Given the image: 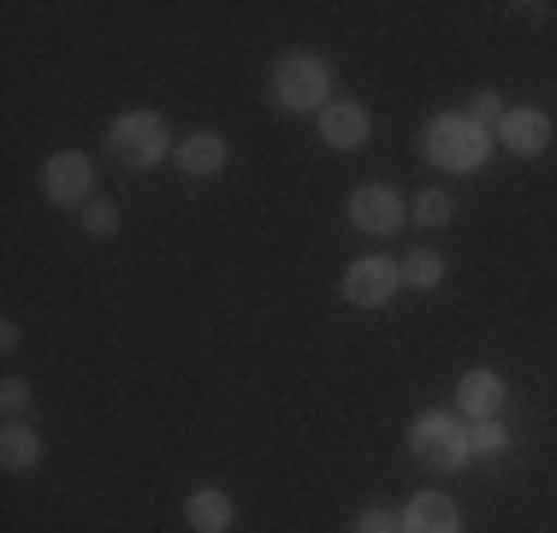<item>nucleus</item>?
Masks as SVG:
<instances>
[{
    "label": "nucleus",
    "mask_w": 557,
    "mask_h": 533,
    "mask_svg": "<svg viewBox=\"0 0 557 533\" xmlns=\"http://www.w3.org/2000/svg\"><path fill=\"white\" fill-rule=\"evenodd\" d=\"M421 149L440 172H481L486 154H493V131H481L469 113H440L421 137Z\"/></svg>",
    "instance_id": "f257e3e1"
},
{
    "label": "nucleus",
    "mask_w": 557,
    "mask_h": 533,
    "mask_svg": "<svg viewBox=\"0 0 557 533\" xmlns=\"http://www.w3.org/2000/svg\"><path fill=\"white\" fill-rule=\"evenodd\" d=\"M326 96H333V65L321 53H285L273 65V101L285 113H326L333 107Z\"/></svg>",
    "instance_id": "f03ea898"
},
{
    "label": "nucleus",
    "mask_w": 557,
    "mask_h": 533,
    "mask_svg": "<svg viewBox=\"0 0 557 533\" xmlns=\"http://www.w3.org/2000/svg\"><path fill=\"white\" fill-rule=\"evenodd\" d=\"M409 450H416L421 469H433V474H457L462 462L474 457V450H469V421L450 416V409H428V416L409 426Z\"/></svg>",
    "instance_id": "7ed1b4c3"
},
{
    "label": "nucleus",
    "mask_w": 557,
    "mask_h": 533,
    "mask_svg": "<svg viewBox=\"0 0 557 533\" xmlns=\"http://www.w3.org/2000/svg\"><path fill=\"white\" fill-rule=\"evenodd\" d=\"M108 154L119 160V166H131V172L161 166V160L172 154L166 119L161 113H125V119H113V125H108Z\"/></svg>",
    "instance_id": "20e7f679"
},
{
    "label": "nucleus",
    "mask_w": 557,
    "mask_h": 533,
    "mask_svg": "<svg viewBox=\"0 0 557 533\" xmlns=\"http://www.w3.org/2000/svg\"><path fill=\"white\" fill-rule=\"evenodd\" d=\"M404 220H409V202L392 190V184H356V190H350V225H356V232L392 237Z\"/></svg>",
    "instance_id": "39448f33"
},
{
    "label": "nucleus",
    "mask_w": 557,
    "mask_h": 533,
    "mask_svg": "<svg viewBox=\"0 0 557 533\" xmlns=\"http://www.w3.org/2000/svg\"><path fill=\"white\" fill-rule=\"evenodd\" d=\"M42 190H48V202H60V208H89V196H96V166H89V154H77V149L54 154L42 166Z\"/></svg>",
    "instance_id": "423d86ee"
},
{
    "label": "nucleus",
    "mask_w": 557,
    "mask_h": 533,
    "mask_svg": "<svg viewBox=\"0 0 557 533\" xmlns=\"http://www.w3.org/2000/svg\"><path fill=\"white\" fill-rule=\"evenodd\" d=\"M397 285H404V266H392L386 256H362L344 273V297H350L356 309H386L397 297Z\"/></svg>",
    "instance_id": "0eeeda50"
},
{
    "label": "nucleus",
    "mask_w": 557,
    "mask_h": 533,
    "mask_svg": "<svg viewBox=\"0 0 557 533\" xmlns=\"http://www.w3.org/2000/svg\"><path fill=\"white\" fill-rule=\"evenodd\" d=\"M493 142L498 149H510V154H546L552 149V119L540 113V107H510L504 113V125L493 131Z\"/></svg>",
    "instance_id": "6e6552de"
},
{
    "label": "nucleus",
    "mask_w": 557,
    "mask_h": 533,
    "mask_svg": "<svg viewBox=\"0 0 557 533\" xmlns=\"http://www.w3.org/2000/svg\"><path fill=\"white\" fill-rule=\"evenodd\" d=\"M504 404H510V392H504V380H498L493 368H469V373L457 380V409H462V421H498Z\"/></svg>",
    "instance_id": "1a4fd4ad"
},
{
    "label": "nucleus",
    "mask_w": 557,
    "mask_h": 533,
    "mask_svg": "<svg viewBox=\"0 0 557 533\" xmlns=\"http://www.w3.org/2000/svg\"><path fill=\"white\" fill-rule=\"evenodd\" d=\"M397 522H404V533H462V510L445 492H421V498H409V510Z\"/></svg>",
    "instance_id": "9d476101"
},
{
    "label": "nucleus",
    "mask_w": 557,
    "mask_h": 533,
    "mask_svg": "<svg viewBox=\"0 0 557 533\" xmlns=\"http://www.w3.org/2000/svg\"><path fill=\"white\" fill-rule=\"evenodd\" d=\"M321 142H333V149H362L368 142V107L362 101H333L321 113Z\"/></svg>",
    "instance_id": "9b49d317"
},
{
    "label": "nucleus",
    "mask_w": 557,
    "mask_h": 533,
    "mask_svg": "<svg viewBox=\"0 0 557 533\" xmlns=\"http://www.w3.org/2000/svg\"><path fill=\"white\" fill-rule=\"evenodd\" d=\"M184 522H190L196 533H225L237 522V504L225 498L220 486H202V492H190V498H184Z\"/></svg>",
    "instance_id": "f8f14e48"
},
{
    "label": "nucleus",
    "mask_w": 557,
    "mask_h": 533,
    "mask_svg": "<svg viewBox=\"0 0 557 533\" xmlns=\"http://www.w3.org/2000/svg\"><path fill=\"white\" fill-rule=\"evenodd\" d=\"M178 166L190 172V178H214V172H225V137H214V131H190V137L178 142Z\"/></svg>",
    "instance_id": "ddd939ff"
},
{
    "label": "nucleus",
    "mask_w": 557,
    "mask_h": 533,
    "mask_svg": "<svg viewBox=\"0 0 557 533\" xmlns=\"http://www.w3.org/2000/svg\"><path fill=\"white\" fill-rule=\"evenodd\" d=\"M36 462H42V438L24 421H7V433H0V469L24 474V469H36Z\"/></svg>",
    "instance_id": "4468645a"
},
{
    "label": "nucleus",
    "mask_w": 557,
    "mask_h": 533,
    "mask_svg": "<svg viewBox=\"0 0 557 533\" xmlns=\"http://www.w3.org/2000/svg\"><path fill=\"white\" fill-rule=\"evenodd\" d=\"M445 278V261H440V249H409V261H404V285H416V290H433Z\"/></svg>",
    "instance_id": "2eb2a0df"
},
{
    "label": "nucleus",
    "mask_w": 557,
    "mask_h": 533,
    "mask_svg": "<svg viewBox=\"0 0 557 533\" xmlns=\"http://www.w3.org/2000/svg\"><path fill=\"white\" fill-rule=\"evenodd\" d=\"M469 450H474V457H504V450H510L504 421H474L469 426Z\"/></svg>",
    "instance_id": "dca6fc26"
},
{
    "label": "nucleus",
    "mask_w": 557,
    "mask_h": 533,
    "mask_svg": "<svg viewBox=\"0 0 557 533\" xmlns=\"http://www.w3.org/2000/svg\"><path fill=\"white\" fill-rule=\"evenodd\" d=\"M450 213L457 208H450L445 190H421L416 196V225H450Z\"/></svg>",
    "instance_id": "f3484780"
},
{
    "label": "nucleus",
    "mask_w": 557,
    "mask_h": 533,
    "mask_svg": "<svg viewBox=\"0 0 557 533\" xmlns=\"http://www.w3.org/2000/svg\"><path fill=\"white\" fill-rule=\"evenodd\" d=\"M504 113H510V107H504V101L493 96V89H481V96L469 101V119H474L481 131H498V125H504Z\"/></svg>",
    "instance_id": "a211bd4d"
},
{
    "label": "nucleus",
    "mask_w": 557,
    "mask_h": 533,
    "mask_svg": "<svg viewBox=\"0 0 557 533\" xmlns=\"http://www.w3.org/2000/svg\"><path fill=\"white\" fill-rule=\"evenodd\" d=\"M84 225H89L96 237H113V232H119V208H113V202H89V208H84Z\"/></svg>",
    "instance_id": "6ab92c4d"
},
{
    "label": "nucleus",
    "mask_w": 557,
    "mask_h": 533,
    "mask_svg": "<svg viewBox=\"0 0 557 533\" xmlns=\"http://www.w3.org/2000/svg\"><path fill=\"white\" fill-rule=\"evenodd\" d=\"M350 533H404V522H397L392 510H362V516L350 522Z\"/></svg>",
    "instance_id": "aec40b11"
},
{
    "label": "nucleus",
    "mask_w": 557,
    "mask_h": 533,
    "mask_svg": "<svg viewBox=\"0 0 557 533\" xmlns=\"http://www.w3.org/2000/svg\"><path fill=\"white\" fill-rule=\"evenodd\" d=\"M0 404H7V416L18 421L24 409H30V385H24V380H7V385H0Z\"/></svg>",
    "instance_id": "412c9836"
}]
</instances>
